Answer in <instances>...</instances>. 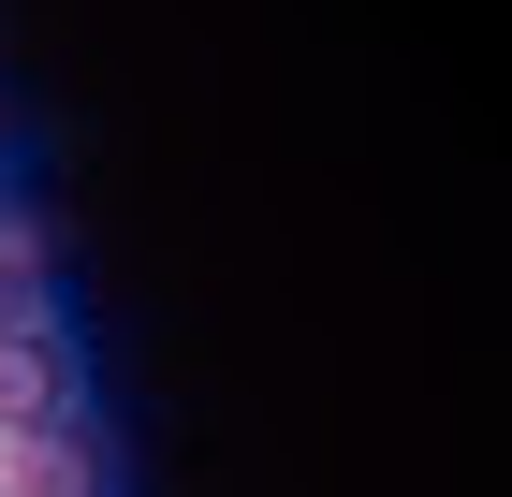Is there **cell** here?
<instances>
[{
    "instance_id": "obj_2",
    "label": "cell",
    "mask_w": 512,
    "mask_h": 497,
    "mask_svg": "<svg viewBox=\"0 0 512 497\" xmlns=\"http://www.w3.org/2000/svg\"><path fill=\"white\" fill-rule=\"evenodd\" d=\"M0 497H44V483H0Z\"/></svg>"
},
{
    "instance_id": "obj_1",
    "label": "cell",
    "mask_w": 512,
    "mask_h": 497,
    "mask_svg": "<svg viewBox=\"0 0 512 497\" xmlns=\"http://www.w3.org/2000/svg\"><path fill=\"white\" fill-rule=\"evenodd\" d=\"M0 337H15V278H0Z\"/></svg>"
}]
</instances>
